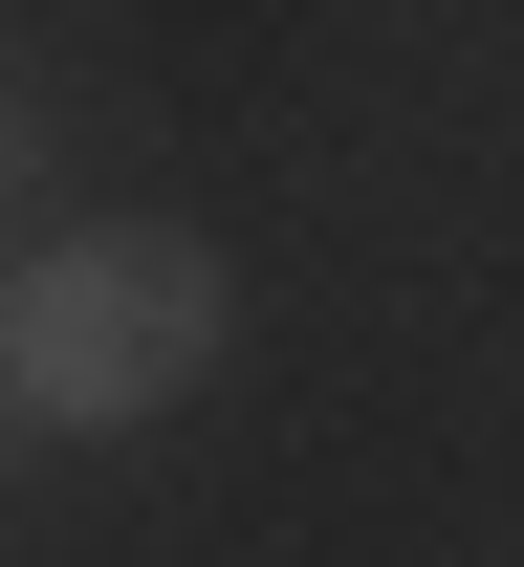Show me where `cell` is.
I'll return each instance as SVG.
<instances>
[{"label": "cell", "instance_id": "cell-3", "mask_svg": "<svg viewBox=\"0 0 524 567\" xmlns=\"http://www.w3.org/2000/svg\"><path fill=\"white\" fill-rule=\"evenodd\" d=\"M22 436H44V415H22V393H0V458H22Z\"/></svg>", "mask_w": 524, "mask_h": 567}, {"label": "cell", "instance_id": "cell-1", "mask_svg": "<svg viewBox=\"0 0 524 567\" xmlns=\"http://www.w3.org/2000/svg\"><path fill=\"white\" fill-rule=\"evenodd\" d=\"M197 371H219V262L175 218H88V240H44V262L0 284V393L44 436H132Z\"/></svg>", "mask_w": 524, "mask_h": 567}, {"label": "cell", "instance_id": "cell-2", "mask_svg": "<svg viewBox=\"0 0 524 567\" xmlns=\"http://www.w3.org/2000/svg\"><path fill=\"white\" fill-rule=\"evenodd\" d=\"M0 197H22V87H0Z\"/></svg>", "mask_w": 524, "mask_h": 567}]
</instances>
